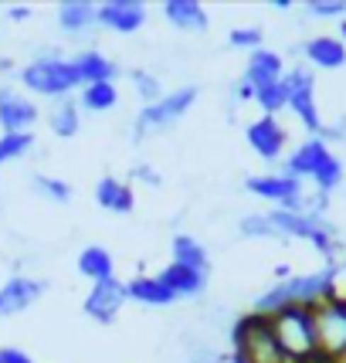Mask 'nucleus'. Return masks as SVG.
I'll return each mask as SVG.
<instances>
[{"label":"nucleus","mask_w":346,"mask_h":363,"mask_svg":"<svg viewBox=\"0 0 346 363\" xmlns=\"http://www.w3.org/2000/svg\"><path fill=\"white\" fill-rule=\"evenodd\" d=\"M333 296V265H323L319 272H306V275H289L282 282L268 285L265 292H258L252 302L255 316L272 319L275 313H282L289 306H306L313 309L323 299Z\"/></svg>","instance_id":"nucleus-1"},{"label":"nucleus","mask_w":346,"mask_h":363,"mask_svg":"<svg viewBox=\"0 0 346 363\" xmlns=\"http://www.w3.org/2000/svg\"><path fill=\"white\" fill-rule=\"evenodd\" d=\"M170 262L173 265H184V269L204 272V275H207V269H211V255H207V248L194 235H173Z\"/></svg>","instance_id":"nucleus-26"},{"label":"nucleus","mask_w":346,"mask_h":363,"mask_svg":"<svg viewBox=\"0 0 346 363\" xmlns=\"http://www.w3.org/2000/svg\"><path fill=\"white\" fill-rule=\"evenodd\" d=\"M34 190L48 197L51 204H68L72 201V184H65L62 177H48V174H34Z\"/></svg>","instance_id":"nucleus-30"},{"label":"nucleus","mask_w":346,"mask_h":363,"mask_svg":"<svg viewBox=\"0 0 346 363\" xmlns=\"http://www.w3.org/2000/svg\"><path fill=\"white\" fill-rule=\"evenodd\" d=\"M31 14H34L31 7H11V11H7V17H11V21H28Z\"/></svg>","instance_id":"nucleus-37"},{"label":"nucleus","mask_w":346,"mask_h":363,"mask_svg":"<svg viewBox=\"0 0 346 363\" xmlns=\"http://www.w3.org/2000/svg\"><path fill=\"white\" fill-rule=\"evenodd\" d=\"M75 269H79L82 279H89V282H109L116 279V258H112L109 248H102V245H85L75 258Z\"/></svg>","instance_id":"nucleus-23"},{"label":"nucleus","mask_w":346,"mask_h":363,"mask_svg":"<svg viewBox=\"0 0 346 363\" xmlns=\"http://www.w3.org/2000/svg\"><path fill=\"white\" fill-rule=\"evenodd\" d=\"M34 150V133H0V167L24 160Z\"/></svg>","instance_id":"nucleus-29"},{"label":"nucleus","mask_w":346,"mask_h":363,"mask_svg":"<svg viewBox=\"0 0 346 363\" xmlns=\"http://www.w3.org/2000/svg\"><path fill=\"white\" fill-rule=\"evenodd\" d=\"M72 62L79 68V75L85 85H95V82H116L119 79V65L112 62L109 55H102L99 48H85V51H75L72 55Z\"/></svg>","instance_id":"nucleus-22"},{"label":"nucleus","mask_w":346,"mask_h":363,"mask_svg":"<svg viewBox=\"0 0 346 363\" xmlns=\"http://www.w3.org/2000/svg\"><path fill=\"white\" fill-rule=\"evenodd\" d=\"M21 85L31 95H41L48 102H58L68 95H79L85 89L79 68L72 58H65L58 51H45L21 68Z\"/></svg>","instance_id":"nucleus-2"},{"label":"nucleus","mask_w":346,"mask_h":363,"mask_svg":"<svg viewBox=\"0 0 346 363\" xmlns=\"http://www.w3.org/2000/svg\"><path fill=\"white\" fill-rule=\"evenodd\" d=\"M238 231L245 238H279L275 224L268 221V214H248V218H241V221H238Z\"/></svg>","instance_id":"nucleus-34"},{"label":"nucleus","mask_w":346,"mask_h":363,"mask_svg":"<svg viewBox=\"0 0 346 363\" xmlns=\"http://www.w3.org/2000/svg\"><path fill=\"white\" fill-rule=\"evenodd\" d=\"M133 180H143L146 187H160L163 180H160V174H153L146 163H140V167H133Z\"/></svg>","instance_id":"nucleus-35"},{"label":"nucleus","mask_w":346,"mask_h":363,"mask_svg":"<svg viewBox=\"0 0 346 363\" xmlns=\"http://www.w3.org/2000/svg\"><path fill=\"white\" fill-rule=\"evenodd\" d=\"M58 28L68 38H82L99 28V4L92 0H62L58 4Z\"/></svg>","instance_id":"nucleus-19"},{"label":"nucleus","mask_w":346,"mask_h":363,"mask_svg":"<svg viewBox=\"0 0 346 363\" xmlns=\"http://www.w3.org/2000/svg\"><path fill=\"white\" fill-rule=\"evenodd\" d=\"M302 58L309 68L319 72H336L346 65V45L340 41V34H313L306 45H302Z\"/></svg>","instance_id":"nucleus-16"},{"label":"nucleus","mask_w":346,"mask_h":363,"mask_svg":"<svg viewBox=\"0 0 346 363\" xmlns=\"http://www.w3.org/2000/svg\"><path fill=\"white\" fill-rule=\"evenodd\" d=\"M126 292L133 302H140V306H150V309H170L177 296H173L170 289L163 285L160 275H133L126 282Z\"/></svg>","instance_id":"nucleus-21"},{"label":"nucleus","mask_w":346,"mask_h":363,"mask_svg":"<svg viewBox=\"0 0 346 363\" xmlns=\"http://www.w3.org/2000/svg\"><path fill=\"white\" fill-rule=\"evenodd\" d=\"M231 340H235V357L231 363H296L282 350V343L272 333V319L245 313L231 326Z\"/></svg>","instance_id":"nucleus-5"},{"label":"nucleus","mask_w":346,"mask_h":363,"mask_svg":"<svg viewBox=\"0 0 346 363\" xmlns=\"http://www.w3.org/2000/svg\"><path fill=\"white\" fill-rule=\"evenodd\" d=\"M289 275H292L289 265H275V282H282V279H289Z\"/></svg>","instance_id":"nucleus-38"},{"label":"nucleus","mask_w":346,"mask_h":363,"mask_svg":"<svg viewBox=\"0 0 346 363\" xmlns=\"http://www.w3.org/2000/svg\"><path fill=\"white\" fill-rule=\"evenodd\" d=\"M245 140L252 146V153L265 163H275V160L285 157V146H289V133L279 123V116H258L248 123L245 129Z\"/></svg>","instance_id":"nucleus-12"},{"label":"nucleus","mask_w":346,"mask_h":363,"mask_svg":"<svg viewBox=\"0 0 346 363\" xmlns=\"http://www.w3.org/2000/svg\"><path fill=\"white\" fill-rule=\"evenodd\" d=\"M268 221L275 224L279 238H299V241H309L316 252L326 258V265L340 262V231H336V224L330 221V214L272 207V211H268Z\"/></svg>","instance_id":"nucleus-4"},{"label":"nucleus","mask_w":346,"mask_h":363,"mask_svg":"<svg viewBox=\"0 0 346 363\" xmlns=\"http://www.w3.org/2000/svg\"><path fill=\"white\" fill-rule=\"evenodd\" d=\"M272 7H275V11H289V7H292V0H272Z\"/></svg>","instance_id":"nucleus-39"},{"label":"nucleus","mask_w":346,"mask_h":363,"mask_svg":"<svg viewBox=\"0 0 346 363\" xmlns=\"http://www.w3.org/2000/svg\"><path fill=\"white\" fill-rule=\"evenodd\" d=\"M306 17L346 21V0H309V4H306Z\"/></svg>","instance_id":"nucleus-33"},{"label":"nucleus","mask_w":346,"mask_h":363,"mask_svg":"<svg viewBox=\"0 0 346 363\" xmlns=\"http://www.w3.org/2000/svg\"><path fill=\"white\" fill-rule=\"evenodd\" d=\"M231 95H235L238 102H255V89H252V85H248L245 79L235 82V89H231Z\"/></svg>","instance_id":"nucleus-36"},{"label":"nucleus","mask_w":346,"mask_h":363,"mask_svg":"<svg viewBox=\"0 0 346 363\" xmlns=\"http://www.w3.org/2000/svg\"><path fill=\"white\" fill-rule=\"evenodd\" d=\"M255 102L262 106V116H279L285 109V85L282 82H272V85L255 89Z\"/></svg>","instance_id":"nucleus-31"},{"label":"nucleus","mask_w":346,"mask_h":363,"mask_svg":"<svg viewBox=\"0 0 346 363\" xmlns=\"http://www.w3.org/2000/svg\"><path fill=\"white\" fill-rule=\"evenodd\" d=\"M272 333H275V340L282 343V350L296 363L319 360L313 309H306V306H289L282 313H275V316H272Z\"/></svg>","instance_id":"nucleus-6"},{"label":"nucleus","mask_w":346,"mask_h":363,"mask_svg":"<svg viewBox=\"0 0 346 363\" xmlns=\"http://www.w3.org/2000/svg\"><path fill=\"white\" fill-rule=\"evenodd\" d=\"M129 302V292H126V282H119V279H109V282H95L89 289V296L82 302V309H85V316L95 319V323H102V326H112L119 313H123V306Z\"/></svg>","instance_id":"nucleus-13"},{"label":"nucleus","mask_w":346,"mask_h":363,"mask_svg":"<svg viewBox=\"0 0 346 363\" xmlns=\"http://www.w3.org/2000/svg\"><path fill=\"white\" fill-rule=\"evenodd\" d=\"M82 116H85V112L79 109V99L68 95V99L51 102V109H48V126H51V133H55L58 140H75L79 129H82Z\"/></svg>","instance_id":"nucleus-25"},{"label":"nucleus","mask_w":346,"mask_h":363,"mask_svg":"<svg viewBox=\"0 0 346 363\" xmlns=\"http://www.w3.org/2000/svg\"><path fill=\"white\" fill-rule=\"evenodd\" d=\"M313 323H316V350L319 360H340L346 357V299H323L313 306Z\"/></svg>","instance_id":"nucleus-9"},{"label":"nucleus","mask_w":346,"mask_h":363,"mask_svg":"<svg viewBox=\"0 0 346 363\" xmlns=\"http://www.w3.org/2000/svg\"><path fill=\"white\" fill-rule=\"evenodd\" d=\"M197 99H201V89H197V85H180V89H173V92L163 95L160 102H153V106H143L140 116H136V123H133V140L143 143L146 136H153V133L170 129L173 123H180V119L194 109Z\"/></svg>","instance_id":"nucleus-7"},{"label":"nucleus","mask_w":346,"mask_h":363,"mask_svg":"<svg viewBox=\"0 0 346 363\" xmlns=\"http://www.w3.org/2000/svg\"><path fill=\"white\" fill-rule=\"evenodd\" d=\"M228 45L252 55L258 48H265V31L255 28V24H248V28H231V31H228Z\"/></svg>","instance_id":"nucleus-32"},{"label":"nucleus","mask_w":346,"mask_h":363,"mask_svg":"<svg viewBox=\"0 0 346 363\" xmlns=\"http://www.w3.org/2000/svg\"><path fill=\"white\" fill-rule=\"evenodd\" d=\"M48 292L45 279H31V275H11L0 285V319H11L28 313L34 302Z\"/></svg>","instance_id":"nucleus-14"},{"label":"nucleus","mask_w":346,"mask_h":363,"mask_svg":"<svg viewBox=\"0 0 346 363\" xmlns=\"http://www.w3.org/2000/svg\"><path fill=\"white\" fill-rule=\"evenodd\" d=\"M146 4L143 0H106L99 4V28L116 34H136L146 24Z\"/></svg>","instance_id":"nucleus-15"},{"label":"nucleus","mask_w":346,"mask_h":363,"mask_svg":"<svg viewBox=\"0 0 346 363\" xmlns=\"http://www.w3.org/2000/svg\"><path fill=\"white\" fill-rule=\"evenodd\" d=\"M340 41L346 45V21H340Z\"/></svg>","instance_id":"nucleus-40"},{"label":"nucleus","mask_w":346,"mask_h":363,"mask_svg":"<svg viewBox=\"0 0 346 363\" xmlns=\"http://www.w3.org/2000/svg\"><path fill=\"white\" fill-rule=\"evenodd\" d=\"M245 190L282 211H306V187L289 174H255L245 180Z\"/></svg>","instance_id":"nucleus-10"},{"label":"nucleus","mask_w":346,"mask_h":363,"mask_svg":"<svg viewBox=\"0 0 346 363\" xmlns=\"http://www.w3.org/2000/svg\"><path fill=\"white\" fill-rule=\"evenodd\" d=\"M285 85V109H292V116L299 119L309 136L323 133V116H319V102H316V75L306 62L292 65L282 75Z\"/></svg>","instance_id":"nucleus-8"},{"label":"nucleus","mask_w":346,"mask_h":363,"mask_svg":"<svg viewBox=\"0 0 346 363\" xmlns=\"http://www.w3.org/2000/svg\"><path fill=\"white\" fill-rule=\"evenodd\" d=\"M129 82L136 85V95L143 99V106H153V102H160V99L167 95V89H163V82H160L157 72L133 68V72H129Z\"/></svg>","instance_id":"nucleus-28"},{"label":"nucleus","mask_w":346,"mask_h":363,"mask_svg":"<svg viewBox=\"0 0 346 363\" xmlns=\"http://www.w3.org/2000/svg\"><path fill=\"white\" fill-rule=\"evenodd\" d=\"M163 285L170 289L177 299H197V296H204L207 289V275L204 272H194V269H184V265H167V269L157 272Z\"/></svg>","instance_id":"nucleus-24"},{"label":"nucleus","mask_w":346,"mask_h":363,"mask_svg":"<svg viewBox=\"0 0 346 363\" xmlns=\"http://www.w3.org/2000/svg\"><path fill=\"white\" fill-rule=\"evenodd\" d=\"M163 17L184 34H204L211 28V14H207V7L201 0H167Z\"/></svg>","instance_id":"nucleus-17"},{"label":"nucleus","mask_w":346,"mask_h":363,"mask_svg":"<svg viewBox=\"0 0 346 363\" xmlns=\"http://www.w3.org/2000/svg\"><path fill=\"white\" fill-rule=\"evenodd\" d=\"M75 99H79L82 112L102 116V112H112L119 106V89H116V82H95V85H85Z\"/></svg>","instance_id":"nucleus-27"},{"label":"nucleus","mask_w":346,"mask_h":363,"mask_svg":"<svg viewBox=\"0 0 346 363\" xmlns=\"http://www.w3.org/2000/svg\"><path fill=\"white\" fill-rule=\"evenodd\" d=\"M41 119V109L31 95L14 85H0V129L4 133H31Z\"/></svg>","instance_id":"nucleus-11"},{"label":"nucleus","mask_w":346,"mask_h":363,"mask_svg":"<svg viewBox=\"0 0 346 363\" xmlns=\"http://www.w3.org/2000/svg\"><path fill=\"white\" fill-rule=\"evenodd\" d=\"M95 204L109 214H133L136 207V194H133V184L119 180V177H102L95 184Z\"/></svg>","instance_id":"nucleus-20"},{"label":"nucleus","mask_w":346,"mask_h":363,"mask_svg":"<svg viewBox=\"0 0 346 363\" xmlns=\"http://www.w3.org/2000/svg\"><path fill=\"white\" fill-rule=\"evenodd\" d=\"M285 75V58L279 51H272V48H258L248 55V62H245V75L241 79L248 82L252 89H262V85H272V82H282Z\"/></svg>","instance_id":"nucleus-18"},{"label":"nucleus","mask_w":346,"mask_h":363,"mask_svg":"<svg viewBox=\"0 0 346 363\" xmlns=\"http://www.w3.org/2000/svg\"><path fill=\"white\" fill-rule=\"evenodd\" d=\"M282 174L296 177V180H313L319 194H333L343 184V160L333 153L326 140L309 136L285 157Z\"/></svg>","instance_id":"nucleus-3"}]
</instances>
